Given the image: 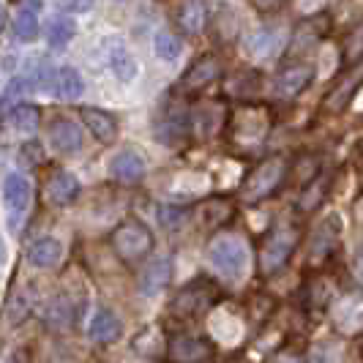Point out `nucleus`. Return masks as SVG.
<instances>
[{"label": "nucleus", "instance_id": "1", "mask_svg": "<svg viewBox=\"0 0 363 363\" xmlns=\"http://www.w3.org/2000/svg\"><path fill=\"white\" fill-rule=\"evenodd\" d=\"M109 243H112L118 259H123V262H140V259H145L153 252L156 238H153V233H150V227H147L145 221L126 218V221H121L112 230Z\"/></svg>", "mask_w": 363, "mask_h": 363}, {"label": "nucleus", "instance_id": "2", "mask_svg": "<svg viewBox=\"0 0 363 363\" xmlns=\"http://www.w3.org/2000/svg\"><path fill=\"white\" fill-rule=\"evenodd\" d=\"M208 262L224 279H240L249 268V246L238 235H218L208 246Z\"/></svg>", "mask_w": 363, "mask_h": 363}, {"label": "nucleus", "instance_id": "3", "mask_svg": "<svg viewBox=\"0 0 363 363\" xmlns=\"http://www.w3.org/2000/svg\"><path fill=\"white\" fill-rule=\"evenodd\" d=\"M0 197H3V208L9 213L11 230H17L22 218L28 216V208L33 200V186L22 172H9L0 183Z\"/></svg>", "mask_w": 363, "mask_h": 363}, {"label": "nucleus", "instance_id": "4", "mask_svg": "<svg viewBox=\"0 0 363 363\" xmlns=\"http://www.w3.org/2000/svg\"><path fill=\"white\" fill-rule=\"evenodd\" d=\"M281 178H284V162L281 159H268L249 175V181L243 186V197L249 202L262 200L281 183Z\"/></svg>", "mask_w": 363, "mask_h": 363}, {"label": "nucleus", "instance_id": "5", "mask_svg": "<svg viewBox=\"0 0 363 363\" xmlns=\"http://www.w3.org/2000/svg\"><path fill=\"white\" fill-rule=\"evenodd\" d=\"M79 191H82L79 178L72 175L69 169H60V167H55L52 172L47 175V181H44V197L55 208H69L79 197Z\"/></svg>", "mask_w": 363, "mask_h": 363}, {"label": "nucleus", "instance_id": "6", "mask_svg": "<svg viewBox=\"0 0 363 363\" xmlns=\"http://www.w3.org/2000/svg\"><path fill=\"white\" fill-rule=\"evenodd\" d=\"M47 140H50V145H52L57 153L74 156V153H79V147H82V128H79V123H77L74 118H69V115H57V118L50 121Z\"/></svg>", "mask_w": 363, "mask_h": 363}, {"label": "nucleus", "instance_id": "7", "mask_svg": "<svg viewBox=\"0 0 363 363\" xmlns=\"http://www.w3.org/2000/svg\"><path fill=\"white\" fill-rule=\"evenodd\" d=\"M208 355H211V345L189 333H178L167 342V358L172 363H197Z\"/></svg>", "mask_w": 363, "mask_h": 363}, {"label": "nucleus", "instance_id": "8", "mask_svg": "<svg viewBox=\"0 0 363 363\" xmlns=\"http://www.w3.org/2000/svg\"><path fill=\"white\" fill-rule=\"evenodd\" d=\"M47 91H52V96L60 99V101H77V99L85 93L82 74L77 72L74 66L52 69V72H50V82H47Z\"/></svg>", "mask_w": 363, "mask_h": 363}, {"label": "nucleus", "instance_id": "9", "mask_svg": "<svg viewBox=\"0 0 363 363\" xmlns=\"http://www.w3.org/2000/svg\"><path fill=\"white\" fill-rule=\"evenodd\" d=\"M147 172L145 159L137 150H121L109 159V178L121 183H137L143 181Z\"/></svg>", "mask_w": 363, "mask_h": 363}, {"label": "nucleus", "instance_id": "10", "mask_svg": "<svg viewBox=\"0 0 363 363\" xmlns=\"http://www.w3.org/2000/svg\"><path fill=\"white\" fill-rule=\"evenodd\" d=\"M25 257H28V262H30L33 268L52 271V268H57V262L63 259V243L55 235H44L28 246V255Z\"/></svg>", "mask_w": 363, "mask_h": 363}, {"label": "nucleus", "instance_id": "11", "mask_svg": "<svg viewBox=\"0 0 363 363\" xmlns=\"http://www.w3.org/2000/svg\"><path fill=\"white\" fill-rule=\"evenodd\" d=\"M82 121L88 123L91 134L101 143V145H112L121 134V126H118V118L109 115L107 109H99V107H85L82 109Z\"/></svg>", "mask_w": 363, "mask_h": 363}, {"label": "nucleus", "instance_id": "12", "mask_svg": "<svg viewBox=\"0 0 363 363\" xmlns=\"http://www.w3.org/2000/svg\"><path fill=\"white\" fill-rule=\"evenodd\" d=\"M123 333V323L121 317L112 309H96L91 317V325H88V336L99 345H112L118 342Z\"/></svg>", "mask_w": 363, "mask_h": 363}, {"label": "nucleus", "instance_id": "13", "mask_svg": "<svg viewBox=\"0 0 363 363\" xmlns=\"http://www.w3.org/2000/svg\"><path fill=\"white\" fill-rule=\"evenodd\" d=\"M211 295V284H205V281H191L186 290H181V295L172 301V314H181V317H194V314H200L205 306H208V298Z\"/></svg>", "mask_w": 363, "mask_h": 363}, {"label": "nucleus", "instance_id": "14", "mask_svg": "<svg viewBox=\"0 0 363 363\" xmlns=\"http://www.w3.org/2000/svg\"><path fill=\"white\" fill-rule=\"evenodd\" d=\"M169 279H172V259L169 257H159V259H153L145 271H143V276H140V290H143L145 298H156L159 292L167 290Z\"/></svg>", "mask_w": 363, "mask_h": 363}, {"label": "nucleus", "instance_id": "15", "mask_svg": "<svg viewBox=\"0 0 363 363\" xmlns=\"http://www.w3.org/2000/svg\"><path fill=\"white\" fill-rule=\"evenodd\" d=\"M292 255V235L287 230H279L276 235L265 243V249H262V271L265 273H273L279 271Z\"/></svg>", "mask_w": 363, "mask_h": 363}, {"label": "nucleus", "instance_id": "16", "mask_svg": "<svg viewBox=\"0 0 363 363\" xmlns=\"http://www.w3.org/2000/svg\"><path fill=\"white\" fill-rule=\"evenodd\" d=\"M218 77V63L213 57H200L189 72L183 74L181 79V91L186 93H197L202 88H208L213 79Z\"/></svg>", "mask_w": 363, "mask_h": 363}, {"label": "nucleus", "instance_id": "17", "mask_svg": "<svg viewBox=\"0 0 363 363\" xmlns=\"http://www.w3.org/2000/svg\"><path fill=\"white\" fill-rule=\"evenodd\" d=\"M107 63H109V72L115 74V79H121V82H131V79H137V74H140V66H137L134 55L128 52L121 41L109 47Z\"/></svg>", "mask_w": 363, "mask_h": 363}, {"label": "nucleus", "instance_id": "18", "mask_svg": "<svg viewBox=\"0 0 363 363\" xmlns=\"http://www.w3.org/2000/svg\"><path fill=\"white\" fill-rule=\"evenodd\" d=\"M178 22L189 36H197L202 33L205 22H208V6L205 0H183L181 9H178Z\"/></svg>", "mask_w": 363, "mask_h": 363}, {"label": "nucleus", "instance_id": "19", "mask_svg": "<svg viewBox=\"0 0 363 363\" xmlns=\"http://www.w3.org/2000/svg\"><path fill=\"white\" fill-rule=\"evenodd\" d=\"M38 118H41L38 107H33V104H17V107L9 109L6 126L11 128V131H17V134H33L38 128Z\"/></svg>", "mask_w": 363, "mask_h": 363}, {"label": "nucleus", "instance_id": "20", "mask_svg": "<svg viewBox=\"0 0 363 363\" xmlns=\"http://www.w3.org/2000/svg\"><path fill=\"white\" fill-rule=\"evenodd\" d=\"M235 131L246 140H257L265 131V112L257 107H243L235 115Z\"/></svg>", "mask_w": 363, "mask_h": 363}, {"label": "nucleus", "instance_id": "21", "mask_svg": "<svg viewBox=\"0 0 363 363\" xmlns=\"http://www.w3.org/2000/svg\"><path fill=\"white\" fill-rule=\"evenodd\" d=\"M311 72L306 66H292V69H284V72L276 77V91L281 96H298L309 85Z\"/></svg>", "mask_w": 363, "mask_h": 363}, {"label": "nucleus", "instance_id": "22", "mask_svg": "<svg viewBox=\"0 0 363 363\" xmlns=\"http://www.w3.org/2000/svg\"><path fill=\"white\" fill-rule=\"evenodd\" d=\"M72 301H74L72 295H57L52 303H50V309H47V325H52V328L74 325L79 309H74Z\"/></svg>", "mask_w": 363, "mask_h": 363}, {"label": "nucleus", "instance_id": "23", "mask_svg": "<svg viewBox=\"0 0 363 363\" xmlns=\"http://www.w3.org/2000/svg\"><path fill=\"white\" fill-rule=\"evenodd\" d=\"M211 333H213V339H218V342L235 345L238 339H240V333H243V325L238 323L233 314L216 311V314L211 317Z\"/></svg>", "mask_w": 363, "mask_h": 363}, {"label": "nucleus", "instance_id": "24", "mask_svg": "<svg viewBox=\"0 0 363 363\" xmlns=\"http://www.w3.org/2000/svg\"><path fill=\"white\" fill-rule=\"evenodd\" d=\"M14 36L17 41L22 44H30V41H36L38 38V30H41V25H38V14L36 9H30V6H25V9H19L17 17H14Z\"/></svg>", "mask_w": 363, "mask_h": 363}, {"label": "nucleus", "instance_id": "25", "mask_svg": "<svg viewBox=\"0 0 363 363\" xmlns=\"http://www.w3.org/2000/svg\"><path fill=\"white\" fill-rule=\"evenodd\" d=\"M74 33H77V25H74L72 19L55 17V19H50V25H47V44H50L52 50H63V47L72 44Z\"/></svg>", "mask_w": 363, "mask_h": 363}, {"label": "nucleus", "instance_id": "26", "mask_svg": "<svg viewBox=\"0 0 363 363\" xmlns=\"http://www.w3.org/2000/svg\"><path fill=\"white\" fill-rule=\"evenodd\" d=\"M279 41H281V36H279V30L276 28H259V30H255L252 36H249V52L257 55V57H268L271 52H276V47H279Z\"/></svg>", "mask_w": 363, "mask_h": 363}, {"label": "nucleus", "instance_id": "27", "mask_svg": "<svg viewBox=\"0 0 363 363\" xmlns=\"http://www.w3.org/2000/svg\"><path fill=\"white\" fill-rule=\"evenodd\" d=\"M153 52H156V57H159L162 63H175L183 52L181 38L172 36L169 30H159V33L153 36Z\"/></svg>", "mask_w": 363, "mask_h": 363}, {"label": "nucleus", "instance_id": "28", "mask_svg": "<svg viewBox=\"0 0 363 363\" xmlns=\"http://www.w3.org/2000/svg\"><path fill=\"white\" fill-rule=\"evenodd\" d=\"M186 126H189V123H186V115H183L181 109H169L162 118V126L156 128V134H159L162 140H167V143H175L183 131H186Z\"/></svg>", "mask_w": 363, "mask_h": 363}, {"label": "nucleus", "instance_id": "29", "mask_svg": "<svg viewBox=\"0 0 363 363\" xmlns=\"http://www.w3.org/2000/svg\"><path fill=\"white\" fill-rule=\"evenodd\" d=\"M339 355H342V347L336 342H320L311 350L309 363H339Z\"/></svg>", "mask_w": 363, "mask_h": 363}, {"label": "nucleus", "instance_id": "30", "mask_svg": "<svg viewBox=\"0 0 363 363\" xmlns=\"http://www.w3.org/2000/svg\"><path fill=\"white\" fill-rule=\"evenodd\" d=\"M52 3L63 14H88L96 6V0H52Z\"/></svg>", "mask_w": 363, "mask_h": 363}, {"label": "nucleus", "instance_id": "31", "mask_svg": "<svg viewBox=\"0 0 363 363\" xmlns=\"http://www.w3.org/2000/svg\"><path fill=\"white\" fill-rule=\"evenodd\" d=\"M0 363H28V358H25V352H22V350H14V352H9Z\"/></svg>", "mask_w": 363, "mask_h": 363}, {"label": "nucleus", "instance_id": "32", "mask_svg": "<svg viewBox=\"0 0 363 363\" xmlns=\"http://www.w3.org/2000/svg\"><path fill=\"white\" fill-rule=\"evenodd\" d=\"M6 257H9V252H6V240H3V235H0V268L6 265Z\"/></svg>", "mask_w": 363, "mask_h": 363}, {"label": "nucleus", "instance_id": "33", "mask_svg": "<svg viewBox=\"0 0 363 363\" xmlns=\"http://www.w3.org/2000/svg\"><path fill=\"white\" fill-rule=\"evenodd\" d=\"M358 273L363 276V246H361V252H358Z\"/></svg>", "mask_w": 363, "mask_h": 363}, {"label": "nucleus", "instance_id": "34", "mask_svg": "<svg viewBox=\"0 0 363 363\" xmlns=\"http://www.w3.org/2000/svg\"><path fill=\"white\" fill-rule=\"evenodd\" d=\"M0 19H3V6H0Z\"/></svg>", "mask_w": 363, "mask_h": 363}, {"label": "nucleus", "instance_id": "35", "mask_svg": "<svg viewBox=\"0 0 363 363\" xmlns=\"http://www.w3.org/2000/svg\"><path fill=\"white\" fill-rule=\"evenodd\" d=\"M281 363H298V361H281Z\"/></svg>", "mask_w": 363, "mask_h": 363}]
</instances>
